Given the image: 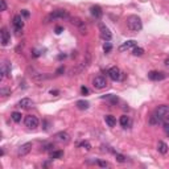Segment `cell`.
<instances>
[{"instance_id": "6da1fadb", "label": "cell", "mask_w": 169, "mask_h": 169, "mask_svg": "<svg viewBox=\"0 0 169 169\" xmlns=\"http://www.w3.org/2000/svg\"><path fill=\"white\" fill-rule=\"evenodd\" d=\"M127 28L130 29L131 32L137 33L141 31L143 28V24H141V19L136 15H131L127 17Z\"/></svg>"}, {"instance_id": "7a4b0ae2", "label": "cell", "mask_w": 169, "mask_h": 169, "mask_svg": "<svg viewBox=\"0 0 169 169\" xmlns=\"http://www.w3.org/2000/svg\"><path fill=\"white\" fill-rule=\"evenodd\" d=\"M168 114H169V106L161 104V106H158L156 110H155V112H153V115H152V116H153L158 122V123H160V122L163 120V119L167 116Z\"/></svg>"}, {"instance_id": "3957f363", "label": "cell", "mask_w": 169, "mask_h": 169, "mask_svg": "<svg viewBox=\"0 0 169 169\" xmlns=\"http://www.w3.org/2000/svg\"><path fill=\"white\" fill-rule=\"evenodd\" d=\"M69 17L70 16H69V12L66 9H56L45 19V23H49L52 20H57V19H69Z\"/></svg>"}, {"instance_id": "277c9868", "label": "cell", "mask_w": 169, "mask_h": 169, "mask_svg": "<svg viewBox=\"0 0 169 169\" xmlns=\"http://www.w3.org/2000/svg\"><path fill=\"white\" fill-rule=\"evenodd\" d=\"M107 74H108V77H110L112 81H119V79H122L123 78V73L120 71V69L116 68V66H114V68H110L107 70Z\"/></svg>"}, {"instance_id": "5b68a950", "label": "cell", "mask_w": 169, "mask_h": 169, "mask_svg": "<svg viewBox=\"0 0 169 169\" xmlns=\"http://www.w3.org/2000/svg\"><path fill=\"white\" fill-rule=\"evenodd\" d=\"M24 124L28 128H31V130H35L38 125V119H37V116H35V115H28V116H25V119H24Z\"/></svg>"}, {"instance_id": "8992f818", "label": "cell", "mask_w": 169, "mask_h": 169, "mask_svg": "<svg viewBox=\"0 0 169 169\" xmlns=\"http://www.w3.org/2000/svg\"><path fill=\"white\" fill-rule=\"evenodd\" d=\"M99 32H101V37L104 40V41H110L112 38V35L110 32V29L107 28L104 24H101L99 25Z\"/></svg>"}, {"instance_id": "52a82bcc", "label": "cell", "mask_w": 169, "mask_h": 169, "mask_svg": "<svg viewBox=\"0 0 169 169\" xmlns=\"http://www.w3.org/2000/svg\"><path fill=\"white\" fill-rule=\"evenodd\" d=\"M92 85H94L95 89H98V90H102V89H104L106 86H107V82H106V78L102 77V75H98V77L94 78V81H92Z\"/></svg>"}, {"instance_id": "ba28073f", "label": "cell", "mask_w": 169, "mask_h": 169, "mask_svg": "<svg viewBox=\"0 0 169 169\" xmlns=\"http://www.w3.org/2000/svg\"><path fill=\"white\" fill-rule=\"evenodd\" d=\"M32 143H25V144H23L21 147L17 149V156L19 157H23V156H26V155L29 153V152L32 151Z\"/></svg>"}, {"instance_id": "9c48e42d", "label": "cell", "mask_w": 169, "mask_h": 169, "mask_svg": "<svg viewBox=\"0 0 169 169\" xmlns=\"http://www.w3.org/2000/svg\"><path fill=\"white\" fill-rule=\"evenodd\" d=\"M70 21H71V24H74V25L78 26L82 35H86V33H87V29H86L83 21H82L81 19H78V17H70Z\"/></svg>"}, {"instance_id": "30bf717a", "label": "cell", "mask_w": 169, "mask_h": 169, "mask_svg": "<svg viewBox=\"0 0 169 169\" xmlns=\"http://www.w3.org/2000/svg\"><path fill=\"white\" fill-rule=\"evenodd\" d=\"M0 38H2V45L3 46H7L9 44L11 36H9V32L7 31V28H2V31H0Z\"/></svg>"}, {"instance_id": "8fae6325", "label": "cell", "mask_w": 169, "mask_h": 169, "mask_svg": "<svg viewBox=\"0 0 169 169\" xmlns=\"http://www.w3.org/2000/svg\"><path fill=\"white\" fill-rule=\"evenodd\" d=\"M0 73H2V78H5L11 74V64L8 61H4L0 68Z\"/></svg>"}, {"instance_id": "7c38bea8", "label": "cell", "mask_w": 169, "mask_h": 169, "mask_svg": "<svg viewBox=\"0 0 169 169\" xmlns=\"http://www.w3.org/2000/svg\"><path fill=\"white\" fill-rule=\"evenodd\" d=\"M135 46H136V41H135V40H128V41H125L124 44H122L119 46V50L127 52V50H130V49H134Z\"/></svg>"}, {"instance_id": "4fadbf2b", "label": "cell", "mask_w": 169, "mask_h": 169, "mask_svg": "<svg viewBox=\"0 0 169 169\" xmlns=\"http://www.w3.org/2000/svg\"><path fill=\"white\" fill-rule=\"evenodd\" d=\"M167 77V74H164V73L161 71H149L148 73V78L151 79V81H161V79H164Z\"/></svg>"}, {"instance_id": "5bb4252c", "label": "cell", "mask_w": 169, "mask_h": 169, "mask_svg": "<svg viewBox=\"0 0 169 169\" xmlns=\"http://www.w3.org/2000/svg\"><path fill=\"white\" fill-rule=\"evenodd\" d=\"M12 24H13V26H15L16 29H23V26H24V21H23L21 15H15L13 16Z\"/></svg>"}, {"instance_id": "9a60e30c", "label": "cell", "mask_w": 169, "mask_h": 169, "mask_svg": "<svg viewBox=\"0 0 169 169\" xmlns=\"http://www.w3.org/2000/svg\"><path fill=\"white\" fill-rule=\"evenodd\" d=\"M90 12H91L92 17H95V19H101L102 15H103V12H102V8H101L99 5H92L91 8H90Z\"/></svg>"}, {"instance_id": "2e32d148", "label": "cell", "mask_w": 169, "mask_h": 169, "mask_svg": "<svg viewBox=\"0 0 169 169\" xmlns=\"http://www.w3.org/2000/svg\"><path fill=\"white\" fill-rule=\"evenodd\" d=\"M56 139H57L58 141H62V143H68L69 140H70V136H69V134L68 132H64V131H61V132H58V134H56Z\"/></svg>"}, {"instance_id": "e0dca14e", "label": "cell", "mask_w": 169, "mask_h": 169, "mask_svg": "<svg viewBox=\"0 0 169 169\" xmlns=\"http://www.w3.org/2000/svg\"><path fill=\"white\" fill-rule=\"evenodd\" d=\"M32 106H33V102L29 98H23L19 102V107H21V108H31Z\"/></svg>"}, {"instance_id": "ac0fdd59", "label": "cell", "mask_w": 169, "mask_h": 169, "mask_svg": "<svg viewBox=\"0 0 169 169\" xmlns=\"http://www.w3.org/2000/svg\"><path fill=\"white\" fill-rule=\"evenodd\" d=\"M104 122L107 123L108 127H114V125L116 124V119H115V116H112V115H106Z\"/></svg>"}, {"instance_id": "d6986e66", "label": "cell", "mask_w": 169, "mask_h": 169, "mask_svg": "<svg viewBox=\"0 0 169 169\" xmlns=\"http://www.w3.org/2000/svg\"><path fill=\"white\" fill-rule=\"evenodd\" d=\"M157 151L160 152V153H163V155L167 153V152H168V145H167V143H164V141H158Z\"/></svg>"}, {"instance_id": "ffe728a7", "label": "cell", "mask_w": 169, "mask_h": 169, "mask_svg": "<svg viewBox=\"0 0 169 169\" xmlns=\"http://www.w3.org/2000/svg\"><path fill=\"white\" fill-rule=\"evenodd\" d=\"M21 112H17V111H15V112H12L11 114V118H12V120L15 122V123H20L21 122Z\"/></svg>"}, {"instance_id": "44dd1931", "label": "cell", "mask_w": 169, "mask_h": 169, "mask_svg": "<svg viewBox=\"0 0 169 169\" xmlns=\"http://www.w3.org/2000/svg\"><path fill=\"white\" fill-rule=\"evenodd\" d=\"M120 125L122 127H128V124H130V118L127 116V115H123V116H120Z\"/></svg>"}, {"instance_id": "7402d4cb", "label": "cell", "mask_w": 169, "mask_h": 169, "mask_svg": "<svg viewBox=\"0 0 169 169\" xmlns=\"http://www.w3.org/2000/svg\"><path fill=\"white\" fill-rule=\"evenodd\" d=\"M77 107L79 108V110H87V108H89V102H86V101H78L77 102Z\"/></svg>"}, {"instance_id": "603a6c76", "label": "cell", "mask_w": 169, "mask_h": 169, "mask_svg": "<svg viewBox=\"0 0 169 169\" xmlns=\"http://www.w3.org/2000/svg\"><path fill=\"white\" fill-rule=\"evenodd\" d=\"M64 157V152L62 151H53L50 153V158H62Z\"/></svg>"}, {"instance_id": "cb8c5ba5", "label": "cell", "mask_w": 169, "mask_h": 169, "mask_svg": "<svg viewBox=\"0 0 169 169\" xmlns=\"http://www.w3.org/2000/svg\"><path fill=\"white\" fill-rule=\"evenodd\" d=\"M132 53H134V56H143L144 54V49L139 48V46H135V48L132 49Z\"/></svg>"}, {"instance_id": "d4e9b609", "label": "cell", "mask_w": 169, "mask_h": 169, "mask_svg": "<svg viewBox=\"0 0 169 169\" xmlns=\"http://www.w3.org/2000/svg\"><path fill=\"white\" fill-rule=\"evenodd\" d=\"M103 99H108V101H111V103H116L118 102V98L115 97V95H112V94L106 95V97H103Z\"/></svg>"}, {"instance_id": "484cf974", "label": "cell", "mask_w": 169, "mask_h": 169, "mask_svg": "<svg viewBox=\"0 0 169 169\" xmlns=\"http://www.w3.org/2000/svg\"><path fill=\"white\" fill-rule=\"evenodd\" d=\"M79 147L85 148L86 151H90V149H91V145H90V143H89V141H82V143L79 144Z\"/></svg>"}, {"instance_id": "4316f807", "label": "cell", "mask_w": 169, "mask_h": 169, "mask_svg": "<svg viewBox=\"0 0 169 169\" xmlns=\"http://www.w3.org/2000/svg\"><path fill=\"white\" fill-rule=\"evenodd\" d=\"M111 49H112V45L107 41V42H106V44L103 45V50H104V53H110V52H111Z\"/></svg>"}, {"instance_id": "83f0119b", "label": "cell", "mask_w": 169, "mask_h": 169, "mask_svg": "<svg viewBox=\"0 0 169 169\" xmlns=\"http://www.w3.org/2000/svg\"><path fill=\"white\" fill-rule=\"evenodd\" d=\"M97 164L99 165V167H102V168H107L108 167V163L107 161H103V160H98Z\"/></svg>"}, {"instance_id": "f1b7e54d", "label": "cell", "mask_w": 169, "mask_h": 169, "mask_svg": "<svg viewBox=\"0 0 169 169\" xmlns=\"http://www.w3.org/2000/svg\"><path fill=\"white\" fill-rule=\"evenodd\" d=\"M116 160L119 161V163H124V161H125V157L123 156V155H120V153H116Z\"/></svg>"}, {"instance_id": "f546056e", "label": "cell", "mask_w": 169, "mask_h": 169, "mask_svg": "<svg viewBox=\"0 0 169 169\" xmlns=\"http://www.w3.org/2000/svg\"><path fill=\"white\" fill-rule=\"evenodd\" d=\"M52 148H54V145H53V144H45V145H42V151H50Z\"/></svg>"}, {"instance_id": "4dcf8cb0", "label": "cell", "mask_w": 169, "mask_h": 169, "mask_svg": "<svg viewBox=\"0 0 169 169\" xmlns=\"http://www.w3.org/2000/svg\"><path fill=\"white\" fill-rule=\"evenodd\" d=\"M0 11H5L7 9V3H5V0H0Z\"/></svg>"}, {"instance_id": "1f68e13d", "label": "cell", "mask_w": 169, "mask_h": 169, "mask_svg": "<svg viewBox=\"0 0 169 169\" xmlns=\"http://www.w3.org/2000/svg\"><path fill=\"white\" fill-rule=\"evenodd\" d=\"M0 92H2V95L7 97V95L11 94V90H8V89H2V90H0Z\"/></svg>"}, {"instance_id": "d6a6232c", "label": "cell", "mask_w": 169, "mask_h": 169, "mask_svg": "<svg viewBox=\"0 0 169 169\" xmlns=\"http://www.w3.org/2000/svg\"><path fill=\"white\" fill-rule=\"evenodd\" d=\"M21 16H23V17H25V19H28L31 15H29V12L26 11V9H23V11H21Z\"/></svg>"}, {"instance_id": "836d02e7", "label": "cell", "mask_w": 169, "mask_h": 169, "mask_svg": "<svg viewBox=\"0 0 169 169\" xmlns=\"http://www.w3.org/2000/svg\"><path fill=\"white\" fill-rule=\"evenodd\" d=\"M81 92H82V95H87L89 94V89L85 87V86H82V87H81Z\"/></svg>"}, {"instance_id": "e575fe53", "label": "cell", "mask_w": 169, "mask_h": 169, "mask_svg": "<svg viewBox=\"0 0 169 169\" xmlns=\"http://www.w3.org/2000/svg\"><path fill=\"white\" fill-rule=\"evenodd\" d=\"M62 31H64V28H62V26H56V33H57V35H61Z\"/></svg>"}, {"instance_id": "d590c367", "label": "cell", "mask_w": 169, "mask_h": 169, "mask_svg": "<svg viewBox=\"0 0 169 169\" xmlns=\"http://www.w3.org/2000/svg\"><path fill=\"white\" fill-rule=\"evenodd\" d=\"M163 122H164V124H169V114L163 119Z\"/></svg>"}, {"instance_id": "8d00e7d4", "label": "cell", "mask_w": 169, "mask_h": 169, "mask_svg": "<svg viewBox=\"0 0 169 169\" xmlns=\"http://www.w3.org/2000/svg\"><path fill=\"white\" fill-rule=\"evenodd\" d=\"M164 131L169 135V124H164Z\"/></svg>"}, {"instance_id": "74e56055", "label": "cell", "mask_w": 169, "mask_h": 169, "mask_svg": "<svg viewBox=\"0 0 169 169\" xmlns=\"http://www.w3.org/2000/svg\"><path fill=\"white\" fill-rule=\"evenodd\" d=\"M56 73H57V75H59V74H61V73H64V68H59V69H58V70L56 71Z\"/></svg>"}, {"instance_id": "f35d334b", "label": "cell", "mask_w": 169, "mask_h": 169, "mask_svg": "<svg viewBox=\"0 0 169 169\" xmlns=\"http://www.w3.org/2000/svg\"><path fill=\"white\" fill-rule=\"evenodd\" d=\"M65 57H66L65 54H59V56H58V58H59V59H62V58H65Z\"/></svg>"}, {"instance_id": "ab89813d", "label": "cell", "mask_w": 169, "mask_h": 169, "mask_svg": "<svg viewBox=\"0 0 169 169\" xmlns=\"http://www.w3.org/2000/svg\"><path fill=\"white\" fill-rule=\"evenodd\" d=\"M165 65H167V66H168V68H169V58L167 59V61H165Z\"/></svg>"}]
</instances>
